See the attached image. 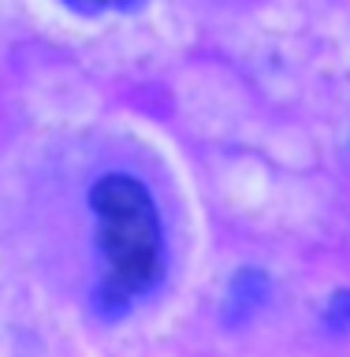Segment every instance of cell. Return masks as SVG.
Instances as JSON below:
<instances>
[{
	"label": "cell",
	"mask_w": 350,
	"mask_h": 357,
	"mask_svg": "<svg viewBox=\"0 0 350 357\" xmlns=\"http://www.w3.org/2000/svg\"><path fill=\"white\" fill-rule=\"evenodd\" d=\"M324 320H328L332 331H347V328H350V290L332 294L328 309H324Z\"/></svg>",
	"instance_id": "3"
},
{
	"label": "cell",
	"mask_w": 350,
	"mask_h": 357,
	"mask_svg": "<svg viewBox=\"0 0 350 357\" xmlns=\"http://www.w3.org/2000/svg\"><path fill=\"white\" fill-rule=\"evenodd\" d=\"M97 216V245L105 257V279L97 287V309L116 317L131 298L145 294L164 275V234L156 205L134 175H101L89 190Z\"/></svg>",
	"instance_id": "1"
},
{
	"label": "cell",
	"mask_w": 350,
	"mask_h": 357,
	"mask_svg": "<svg viewBox=\"0 0 350 357\" xmlns=\"http://www.w3.org/2000/svg\"><path fill=\"white\" fill-rule=\"evenodd\" d=\"M265 301V279L261 272H239L231 283V320H246V312H254Z\"/></svg>",
	"instance_id": "2"
},
{
	"label": "cell",
	"mask_w": 350,
	"mask_h": 357,
	"mask_svg": "<svg viewBox=\"0 0 350 357\" xmlns=\"http://www.w3.org/2000/svg\"><path fill=\"white\" fill-rule=\"evenodd\" d=\"M75 11H108V8H134L138 0H67Z\"/></svg>",
	"instance_id": "4"
}]
</instances>
